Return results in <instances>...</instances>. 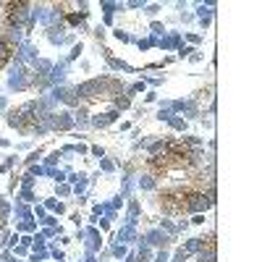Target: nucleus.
Returning a JSON list of instances; mask_svg holds the SVG:
<instances>
[{"label":"nucleus","instance_id":"obj_1","mask_svg":"<svg viewBox=\"0 0 262 262\" xmlns=\"http://www.w3.org/2000/svg\"><path fill=\"white\" fill-rule=\"evenodd\" d=\"M205 186L212 189V179H205L202 173H196L184 186L160 191V207L168 215H189V212L207 210L212 205V191H205Z\"/></svg>","mask_w":262,"mask_h":262},{"label":"nucleus","instance_id":"obj_2","mask_svg":"<svg viewBox=\"0 0 262 262\" xmlns=\"http://www.w3.org/2000/svg\"><path fill=\"white\" fill-rule=\"evenodd\" d=\"M149 173L155 176H176V173H184V176H196L200 173V160H196V152L191 149L189 142H170L165 144L163 152L152 155L147 160Z\"/></svg>","mask_w":262,"mask_h":262},{"label":"nucleus","instance_id":"obj_3","mask_svg":"<svg viewBox=\"0 0 262 262\" xmlns=\"http://www.w3.org/2000/svg\"><path fill=\"white\" fill-rule=\"evenodd\" d=\"M6 11H3V24L6 27H16V24H21L24 21V16H27V3H6L3 6Z\"/></svg>","mask_w":262,"mask_h":262},{"label":"nucleus","instance_id":"obj_4","mask_svg":"<svg viewBox=\"0 0 262 262\" xmlns=\"http://www.w3.org/2000/svg\"><path fill=\"white\" fill-rule=\"evenodd\" d=\"M13 50H16V45L8 39V37H0V69L11 60V55H13Z\"/></svg>","mask_w":262,"mask_h":262}]
</instances>
